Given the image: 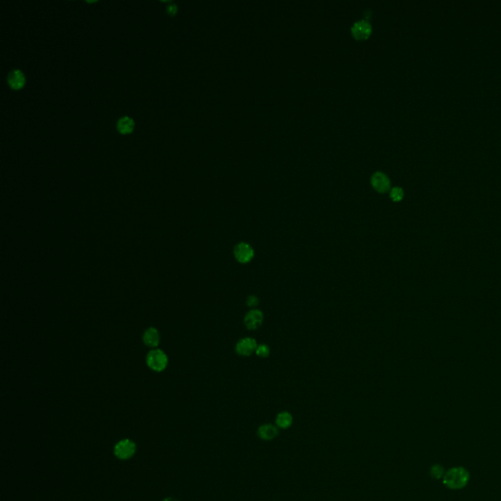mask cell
Returning a JSON list of instances; mask_svg holds the SVG:
<instances>
[{"mask_svg": "<svg viewBox=\"0 0 501 501\" xmlns=\"http://www.w3.org/2000/svg\"><path fill=\"white\" fill-rule=\"evenodd\" d=\"M233 254L236 261L240 264H248L255 257V251L253 247L246 242H241L237 244L234 247Z\"/></svg>", "mask_w": 501, "mask_h": 501, "instance_id": "obj_3", "label": "cell"}, {"mask_svg": "<svg viewBox=\"0 0 501 501\" xmlns=\"http://www.w3.org/2000/svg\"><path fill=\"white\" fill-rule=\"evenodd\" d=\"M142 340H143V343L149 348H157L160 344V341H161L160 333L156 328L150 327V328L146 329V331L144 332Z\"/></svg>", "mask_w": 501, "mask_h": 501, "instance_id": "obj_9", "label": "cell"}, {"mask_svg": "<svg viewBox=\"0 0 501 501\" xmlns=\"http://www.w3.org/2000/svg\"><path fill=\"white\" fill-rule=\"evenodd\" d=\"M270 354V350H269V347L266 345V344H262V345H259L258 348H257V351H256V354L260 357H267L268 355Z\"/></svg>", "mask_w": 501, "mask_h": 501, "instance_id": "obj_16", "label": "cell"}, {"mask_svg": "<svg viewBox=\"0 0 501 501\" xmlns=\"http://www.w3.org/2000/svg\"><path fill=\"white\" fill-rule=\"evenodd\" d=\"M278 428L271 424L262 425L258 429V436L264 441H272L278 436Z\"/></svg>", "mask_w": 501, "mask_h": 501, "instance_id": "obj_11", "label": "cell"}, {"mask_svg": "<svg viewBox=\"0 0 501 501\" xmlns=\"http://www.w3.org/2000/svg\"><path fill=\"white\" fill-rule=\"evenodd\" d=\"M26 83L25 76L20 70H13L9 75H8V84L10 88L15 90L21 89Z\"/></svg>", "mask_w": 501, "mask_h": 501, "instance_id": "obj_10", "label": "cell"}, {"mask_svg": "<svg viewBox=\"0 0 501 501\" xmlns=\"http://www.w3.org/2000/svg\"><path fill=\"white\" fill-rule=\"evenodd\" d=\"M148 367L155 372L164 371L169 364V357L165 352L159 349L150 351L146 356Z\"/></svg>", "mask_w": 501, "mask_h": 501, "instance_id": "obj_2", "label": "cell"}, {"mask_svg": "<svg viewBox=\"0 0 501 501\" xmlns=\"http://www.w3.org/2000/svg\"><path fill=\"white\" fill-rule=\"evenodd\" d=\"M404 196V191L401 187L400 186H396L394 188H392L391 192H390V197L391 199L394 201V202H400L402 200Z\"/></svg>", "mask_w": 501, "mask_h": 501, "instance_id": "obj_14", "label": "cell"}, {"mask_svg": "<svg viewBox=\"0 0 501 501\" xmlns=\"http://www.w3.org/2000/svg\"><path fill=\"white\" fill-rule=\"evenodd\" d=\"M275 423H276L277 427H279L281 429H287L292 425L293 417L289 412H286V411L280 412L276 416Z\"/></svg>", "mask_w": 501, "mask_h": 501, "instance_id": "obj_12", "label": "cell"}, {"mask_svg": "<svg viewBox=\"0 0 501 501\" xmlns=\"http://www.w3.org/2000/svg\"><path fill=\"white\" fill-rule=\"evenodd\" d=\"M371 32H372V27L366 19H362V20L355 22L352 27V33H353L354 38H356L358 40H363V39L368 38L370 36Z\"/></svg>", "mask_w": 501, "mask_h": 501, "instance_id": "obj_6", "label": "cell"}, {"mask_svg": "<svg viewBox=\"0 0 501 501\" xmlns=\"http://www.w3.org/2000/svg\"><path fill=\"white\" fill-rule=\"evenodd\" d=\"M117 127H118V131L122 134L129 133L133 130L134 121H133V119H131L128 117H122V118H119Z\"/></svg>", "mask_w": 501, "mask_h": 501, "instance_id": "obj_13", "label": "cell"}, {"mask_svg": "<svg viewBox=\"0 0 501 501\" xmlns=\"http://www.w3.org/2000/svg\"><path fill=\"white\" fill-rule=\"evenodd\" d=\"M264 322V313L260 309H251L244 318V324L249 330H256Z\"/></svg>", "mask_w": 501, "mask_h": 501, "instance_id": "obj_7", "label": "cell"}, {"mask_svg": "<svg viewBox=\"0 0 501 501\" xmlns=\"http://www.w3.org/2000/svg\"><path fill=\"white\" fill-rule=\"evenodd\" d=\"M167 12H168V14H169V15H171V16L176 15L177 12V5H176V4H171L170 6H168V8H167Z\"/></svg>", "mask_w": 501, "mask_h": 501, "instance_id": "obj_18", "label": "cell"}, {"mask_svg": "<svg viewBox=\"0 0 501 501\" xmlns=\"http://www.w3.org/2000/svg\"><path fill=\"white\" fill-rule=\"evenodd\" d=\"M257 341L251 337H246L238 341L236 344L235 351L237 354L242 356H250L256 353L258 348Z\"/></svg>", "mask_w": 501, "mask_h": 501, "instance_id": "obj_5", "label": "cell"}, {"mask_svg": "<svg viewBox=\"0 0 501 501\" xmlns=\"http://www.w3.org/2000/svg\"><path fill=\"white\" fill-rule=\"evenodd\" d=\"M470 481V474L464 467H453L445 472L442 483L450 490H462L464 489Z\"/></svg>", "mask_w": 501, "mask_h": 501, "instance_id": "obj_1", "label": "cell"}, {"mask_svg": "<svg viewBox=\"0 0 501 501\" xmlns=\"http://www.w3.org/2000/svg\"><path fill=\"white\" fill-rule=\"evenodd\" d=\"M164 501H177V500H176V499H174V498H168V499L164 500Z\"/></svg>", "mask_w": 501, "mask_h": 501, "instance_id": "obj_19", "label": "cell"}, {"mask_svg": "<svg viewBox=\"0 0 501 501\" xmlns=\"http://www.w3.org/2000/svg\"><path fill=\"white\" fill-rule=\"evenodd\" d=\"M260 303V301L257 296H249L247 299V305L250 307H255Z\"/></svg>", "mask_w": 501, "mask_h": 501, "instance_id": "obj_17", "label": "cell"}, {"mask_svg": "<svg viewBox=\"0 0 501 501\" xmlns=\"http://www.w3.org/2000/svg\"><path fill=\"white\" fill-rule=\"evenodd\" d=\"M371 184L375 190L380 193H385L390 189L391 181L390 178L381 172H376L371 177Z\"/></svg>", "mask_w": 501, "mask_h": 501, "instance_id": "obj_8", "label": "cell"}, {"mask_svg": "<svg viewBox=\"0 0 501 501\" xmlns=\"http://www.w3.org/2000/svg\"><path fill=\"white\" fill-rule=\"evenodd\" d=\"M430 474L431 476L436 479V480H440V479H442L445 472H444V468L442 467V465L440 464H435L431 467L430 469Z\"/></svg>", "mask_w": 501, "mask_h": 501, "instance_id": "obj_15", "label": "cell"}, {"mask_svg": "<svg viewBox=\"0 0 501 501\" xmlns=\"http://www.w3.org/2000/svg\"><path fill=\"white\" fill-rule=\"evenodd\" d=\"M136 451L135 443L130 440H121L115 445L114 453L120 460H126L131 458Z\"/></svg>", "mask_w": 501, "mask_h": 501, "instance_id": "obj_4", "label": "cell"}]
</instances>
